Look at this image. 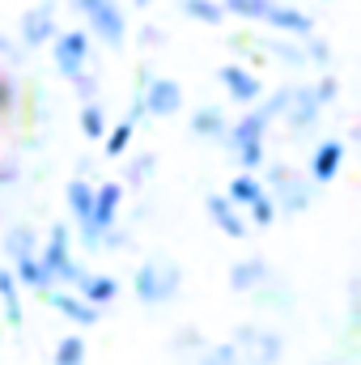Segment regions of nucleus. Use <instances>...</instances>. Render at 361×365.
Wrapping results in <instances>:
<instances>
[{
    "instance_id": "obj_15",
    "label": "nucleus",
    "mask_w": 361,
    "mask_h": 365,
    "mask_svg": "<svg viewBox=\"0 0 361 365\" xmlns=\"http://www.w3.org/2000/svg\"><path fill=\"white\" fill-rule=\"evenodd\" d=\"M119 208H123V182H98V187H93V212H90V225H98V230L106 234V230L115 225Z\"/></svg>"
},
{
    "instance_id": "obj_20",
    "label": "nucleus",
    "mask_w": 361,
    "mask_h": 365,
    "mask_svg": "<svg viewBox=\"0 0 361 365\" xmlns=\"http://www.w3.org/2000/svg\"><path fill=\"white\" fill-rule=\"evenodd\" d=\"M9 272H13V280H17L21 289H39V293H43V289H51V276H47V268L39 264V251H34V255L13 259V268H9Z\"/></svg>"
},
{
    "instance_id": "obj_18",
    "label": "nucleus",
    "mask_w": 361,
    "mask_h": 365,
    "mask_svg": "<svg viewBox=\"0 0 361 365\" xmlns=\"http://www.w3.org/2000/svg\"><path fill=\"white\" fill-rule=\"evenodd\" d=\"M225 128H230V119H225V110L221 106H195L191 110V136L195 140H225Z\"/></svg>"
},
{
    "instance_id": "obj_37",
    "label": "nucleus",
    "mask_w": 361,
    "mask_h": 365,
    "mask_svg": "<svg viewBox=\"0 0 361 365\" xmlns=\"http://www.w3.org/2000/svg\"><path fill=\"white\" fill-rule=\"evenodd\" d=\"M153 162H158L153 153H141V158H132V162H128V182H145L149 175H153Z\"/></svg>"
},
{
    "instance_id": "obj_5",
    "label": "nucleus",
    "mask_w": 361,
    "mask_h": 365,
    "mask_svg": "<svg viewBox=\"0 0 361 365\" xmlns=\"http://www.w3.org/2000/svg\"><path fill=\"white\" fill-rule=\"evenodd\" d=\"M51 47V64H56V73L60 77H77V73H86L93 68V38L90 30H56V38L47 43Z\"/></svg>"
},
{
    "instance_id": "obj_8",
    "label": "nucleus",
    "mask_w": 361,
    "mask_h": 365,
    "mask_svg": "<svg viewBox=\"0 0 361 365\" xmlns=\"http://www.w3.org/2000/svg\"><path fill=\"white\" fill-rule=\"evenodd\" d=\"M56 4L51 0H43V4H34V9H26L21 13V26H17V43L26 47V51H34V47H47L51 38H56Z\"/></svg>"
},
{
    "instance_id": "obj_10",
    "label": "nucleus",
    "mask_w": 361,
    "mask_h": 365,
    "mask_svg": "<svg viewBox=\"0 0 361 365\" xmlns=\"http://www.w3.org/2000/svg\"><path fill=\"white\" fill-rule=\"evenodd\" d=\"M264 26L285 34V38H310L315 34V17L298 4H285V0H272L268 13H264Z\"/></svg>"
},
{
    "instance_id": "obj_31",
    "label": "nucleus",
    "mask_w": 361,
    "mask_h": 365,
    "mask_svg": "<svg viewBox=\"0 0 361 365\" xmlns=\"http://www.w3.org/2000/svg\"><path fill=\"white\" fill-rule=\"evenodd\" d=\"M243 212H247V217H251V221H255V225H260V230H268L272 221H276V204H272L268 187H264V195H260V200H255V204H247V208H243Z\"/></svg>"
},
{
    "instance_id": "obj_42",
    "label": "nucleus",
    "mask_w": 361,
    "mask_h": 365,
    "mask_svg": "<svg viewBox=\"0 0 361 365\" xmlns=\"http://www.w3.org/2000/svg\"><path fill=\"white\" fill-rule=\"evenodd\" d=\"M132 4H136V9H149V4H158V0H132Z\"/></svg>"
},
{
    "instance_id": "obj_4",
    "label": "nucleus",
    "mask_w": 361,
    "mask_h": 365,
    "mask_svg": "<svg viewBox=\"0 0 361 365\" xmlns=\"http://www.w3.org/2000/svg\"><path fill=\"white\" fill-rule=\"evenodd\" d=\"M39 264L47 268L51 284H77L81 264H77V255H73V230H68V225H51V230H47V238H43V247H39Z\"/></svg>"
},
{
    "instance_id": "obj_26",
    "label": "nucleus",
    "mask_w": 361,
    "mask_h": 365,
    "mask_svg": "<svg viewBox=\"0 0 361 365\" xmlns=\"http://www.w3.org/2000/svg\"><path fill=\"white\" fill-rule=\"evenodd\" d=\"M183 17H191V21H200V26H221L225 21V9H221V0H179Z\"/></svg>"
},
{
    "instance_id": "obj_9",
    "label": "nucleus",
    "mask_w": 361,
    "mask_h": 365,
    "mask_svg": "<svg viewBox=\"0 0 361 365\" xmlns=\"http://www.w3.org/2000/svg\"><path fill=\"white\" fill-rule=\"evenodd\" d=\"M280 119H285L289 132H310V128H319L323 106H319L315 90H310V86H289V102H285Z\"/></svg>"
},
{
    "instance_id": "obj_11",
    "label": "nucleus",
    "mask_w": 361,
    "mask_h": 365,
    "mask_svg": "<svg viewBox=\"0 0 361 365\" xmlns=\"http://www.w3.org/2000/svg\"><path fill=\"white\" fill-rule=\"evenodd\" d=\"M217 81L225 86V98H234V102H243V106H255V102L264 98L260 73H251L247 64H221V68H217Z\"/></svg>"
},
{
    "instance_id": "obj_24",
    "label": "nucleus",
    "mask_w": 361,
    "mask_h": 365,
    "mask_svg": "<svg viewBox=\"0 0 361 365\" xmlns=\"http://www.w3.org/2000/svg\"><path fill=\"white\" fill-rule=\"evenodd\" d=\"M132 136H136V123H132V119L111 123V128L102 132V153H106V158H123V153L132 149Z\"/></svg>"
},
{
    "instance_id": "obj_2",
    "label": "nucleus",
    "mask_w": 361,
    "mask_h": 365,
    "mask_svg": "<svg viewBox=\"0 0 361 365\" xmlns=\"http://www.w3.org/2000/svg\"><path fill=\"white\" fill-rule=\"evenodd\" d=\"M179 284H183V272L175 259H145L136 268V276H132V289H136L141 306H166V302H175Z\"/></svg>"
},
{
    "instance_id": "obj_40",
    "label": "nucleus",
    "mask_w": 361,
    "mask_h": 365,
    "mask_svg": "<svg viewBox=\"0 0 361 365\" xmlns=\"http://www.w3.org/2000/svg\"><path fill=\"white\" fill-rule=\"evenodd\" d=\"M141 43H145V47L162 43V30H158V26H145V30H141Z\"/></svg>"
},
{
    "instance_id": "obj_38",
    "label": "nucleus",
    "mask_w": 361,
    "mask_h": 365,
    "mask_svg": "<svg viewBox=\"0 0 361 365\" xmlns=\"http://www.w3.org/2000/svg\"><path fill=\"white\" fill-rule=\"evenodd\" d=\"M13 106H17V81L0 68V115H9Z\"/></svg>"
},
{
    "instance_id": "obj_13",
    "label": "nucleus",
    "mask_w": 361,
    "mask_h": 365,
    "mask_svg": "<svg viewBox=\"0 0 361 365\" xmlns=\"http://www.w3.org/2000/svg\"><path fill=\"white\" fill-rule=\"evenodd\" d=\"M43 293H47V306H51L56 314H64L73 327H93L98 314H102L98 306H90L81 293H73V289H64V284H60V289H43Z\"/></svg>"
},
{
    "instance_id": "obj_7",
    "label": "nucleus",
    "mask_w": 361,
    "mask_h": 365,
    "mask_svg": "<svg viewBox=\"0 0 361 365\" xmlns=\"http://www.w3.org/2000/svg\"><path fill=\"white\" fill-rule=\"evenodd\" d=\"M234 349H238V361L243 365H276L285 353V340L268 331V327H238L234 331Z\"/></svg>"
},
{
    "instance_id": "obj_12",
    "label": "nucleus",
    "mask_w": 361,
    "mask_h": 365,
    "mask_svg": "<svg viewBox=\"0 0 361 365\" xmlns=\"http://www.w3.org/2000/svg\"><path fill=\"white\" fill-rule=\"evenodd\" d=\"M340 166H345V140H340V136H327V140H319V145H315L306 179L315 182V187H327V182L340 175Z\"/></svg>"
},
{
    "instance_id": "obj_14",
    "label": "nucleus",
    "mask_w": 361,
    "mask_h": 365,
    "mask_svg": "<svg viewBox=\"0 0 361 365\" xmlns=\"http://www.w3.org/2000/svg\"><path fill=\"white\" fill-rule=\"evenodd\" d=\"M204 208H208V217H213V225H217L221 234H230V238H247V217H243L238 204L225 200V191H208V195H204Z\"/></svg>"
},
{
    "instance_id": "obj_29",
    "label": "nucleus",
    "mask_w": 361,
    "mask_h": 365,
    "mask_svg": "<svg viewBox=\"0 0 361 365\" xmlns=\"http://www.w3.org/2000/svg\"><path fill=\"white\" fill-rule=\"evenodd\" d=\"M272 0H221L225 17H238V21H264Z\"/></svg>"
},
{
    "instance_id": "obj_28",
    "label": "nucleus",
    "mask_w": 361,
    "mask_h": 365,
    "mask_svg": "<svg viewBox=\"0 0 361 365\" xmlns=\"http://www.w3.org/2000/svg\"><path fill=\"white\" fill-rule=\"evenodd\" d=\"M234 158H238V166H243L247 175H260V170L268 166V145H264V140H251V145H238V149H234Z\"/></svg>"
},
{
    "instance_id": "obj_6",
    "label": "nucleus",
    "mask_w": 361,
    "mask_h": 365,
    "mask_svg": "<svg viewBox=\"0 0 361 365\" xmlns=\"http://www.w3.org/2000/svg\"><path fill=\"white\" fill-rule=\"evenodd\" d=\"M136 93H141L149 119H171V115H179L183 110V86L175 81V77H158V73L141 68V77H136Z\"/></svg>"
},
{
    "instance_id": "obj_1",
    "label": "nucleus",
    "mask_w": 361,
    "mask_h": 365,
    "mask_svg": "<svg viewBox=\"0 0 361 365\" xmlns=\"http://www.w3.org/2000/svg\"><path fill=\"white\" fill-rule=\"evenodd\" d=\"M264 187H268L276 212H289V217H302L310 204H315V182L306 175H293L289 166H264Z\"/></svg>"
},
{
    "instance_id": "obj_39",
    "label": "nucleus",
    "mask_w": 361,
    "mask_h": 365,
    "mask_svg": "<svg viewBox=\"0 0 361 365\" xmlns=\"http://www.w3.org/2000/svg\"><path fill=\"white\" fill-rule=\"evenodd\" d=\"M0 56H4V60H21V56H26V47H21V43H13L9 34H0Z\"/></svg>"
},
{
    "instance_id": "obj_25",
    "label": "nucleus",
    "mask_w": 361,
    "mask_h": 365,
    "mask_svg": "<svg viewBox=\"0 0 361 365\" xmlns=\"http://www.w3.org/2000/svg\"><path fill=\"white\" fill-rule=\"evenodd\" d=\"M77 128H81L86 140H102V132H106L111 123H106V110H102L98 98H93V102H81V110H77Z\"/></svg>"
},
{
    "instance_id": "obj_23",
    "label": "nucleus",
    "mask_w": 361,
    "mask_h": 365,
    "mask_svg": "<svg viewBox=\"0 0 361 365\" xmlns=\"http://www.w3.org/2000/svg\"><path fill=\"white\" fill-rule=\"evenodd\" d=\"M64 200H68L73 221H90V212H93V182L68 179V187H64Z\"/></svg>"
},
{
    "instance_id": "obj_3",
    "label": "nucleus",
    "mask_w": 361,
    "mask_h": 365,
    "mask_svg": "<svg viewBox=\"0 0 361 365\" xmlns=\"http://www.w3.org/2000/svg\"><path fill=\"white\" fill-rule=\"evenodd\" d=\"M73 4H77V13L86 17L90 38L106 43L111 51H119V47L128 43V13H123L119 0H73Z\"/></svg>"
},
{
    "instance_id": "obj_27",
    "label": "nucleus",
    "mask_w": 361,
    "mask_h": 365,
    "mask_svg": "<svg viewBox=\"0 0 361 365\" xmlns=\"http://www.w3.org/2000/svg\"><path fill=\"white\" fill-rule=\"evenodd\" d=\"M4 251H9V259L34 255V251H39V238H34V230H30V225H17V230H9V234H4Z\"/></svg>"
},
{
    "instance_id": "obj_21",
    "label": "nucleus",
    "mask_w": 361,
    "mask_h": 365,
    "mask_svg": "<svg viewBox=\"0 0 361 365\" xmlns=\"http://www.w3.org/2000/svg\"><path fill=\"white\" fill-rule=\"evenodd\" d=\"M260 195H264V179H260V175H247V170H238V175L230 179V187H225V200L238 204V208L255 204Z\"/></svg>"
},
{
    "instance_id": "obj_19",
    "label": "nucleus",
    "mask_w": 361,
    "mask_h": 365,
    "mask_svg": "<svg viewBox=\"0 0 361 365\" xmlns=\"http://www.w3.org/2000/svg\"><path fill=\"white\" fill-rule=\"evenodd\" d=\"M268 284V264L264 259H238L230 268V289L234 293H260Z\"/></svg>"
},
{
    "instance_id": "obj_36",
    "label": "nucleus",
    "mask_w": 361,
    "mask_h": 365,
    "mask_svg": "<svg viewBox=\"0 0 361 365\" xmlns=\"http://www.w3.org/2000/svg\"><path fill=\"white\" fill-rule=\"evenodd\" d=\"M73 90H77L81 102H93V98H98V73H93V68L77 73V77H73Z\"/></svg>"
},
{
    "instance_id": "obj_41",
    "label": "nucleus",
    "mask_w": 361,
    "mask_h": 365,
    "mask_svg": "<svg viewBox=\"0 0 361 365\" xmlns=\"http://www.w3.org/2000/svg\"><path fill=\"white\" fill-rule=\"evenodd\" d=\"M17 179V166H13V162H9V166H4V170H0V182H13Z\"/></svg>"
},
{
    "instance_id": "obj_35",
    "label": "nucleus",
    "mask_w": 361,
    "mask_h": 365,
    "mask_svg": "<svg viewBox=\"0 0 361 365\" xmlns=\"http://www.w3.org/2000/svg\"><path fill=\"white\" fill-rule=\"evenodd\" d=\"M285 102H289V86H280V90H272V93H264V98H260V110L268 115V123H276V119H280Z\"/></svg>"
},
{
    "instance_id": "obj_32",
    "label": "nucleus",
    "mask_w": 361,
    "mask_h": 365,
    "mask_svg": "<svg viewBox=\"0 0 361 365\" xmlns=\"http://www.w3.org/2000/svg\"><path fill=\"white\" fill-rule=\"evenodd\" d=\"M302 51H306V64H319V68H332V60H336V56H332V47H327L323 38H315V34H310V38H302Z\"/></svg>"
},
{
    "instance_id": "obj_16",
    "label": "nucleus",
    "mask_w": 361,
    "mask_h": 365,
    "mask_svg": "<svg viewBox=\"0 0 361 365\" xmlns=\"http://www.w3.org/2000/svg\"><path fill=\"white\" fill-rule=\"evenodd\" d=\"M268 115L260 110V106H251L243 119H234L230 128H225V140H230V149H238V145H251V140H264L268 136Z\"/></svg>"
},
{
    "instance_id": "obj_34",
    "label": "nucleus",
    "mask_w": 361,
    "mask_h": 365,
    "mask_svg": "<svg viewBox=\"0 0 361 365\" xmlns=\"http://www.w3.org/2000/svg\"><path fill=\"white\" fill-rule=\"evenodd\" d=\"M310 90H315V98H319V106L327 110V106H332V102L340 98V77H336V73H327V77H319V81H315Z\"/></svg>"
},
{
    "instance_id": "obj_22",
    "label": "nucleus",
    "mask_w": 361,
    "mask_h": 365,
    "mask_svg": "<svg viewBox=\"0 0 361 365\" xmlns=\"http://www.w3.org/2000/svg\"><path fill=\"white\" fill-rule=\"evenodd\" d=\"M0 306H4V323L21 327V284L13 280L9 268H0Z\"/></svg>"
},
{
    "instance_id": "obj_33",
    "label": "nucleus",
    "mask_w": 361,
    "mask_h": 365,
    "mask_svg": "<svg viewBox=\"0 0 361 365\" xmlns=\"http://www.w3.org/2000/svg\"><path fill=\"white\" fill-rule=\"evenodd\" d=\"M200 365H243V361H238V349H234V340H230V344H213V349H204Z\"/></svg>"
},
{
    "instance_id": "obj_30",
    "label": "nucleus",
    "mask_w": 361,
    "mask_h": 365,
    "mask_svg": "<svg viewBox=\"0 0 361 365\" xmlns=\"http://www.w3.org/2000/svg\"><path fill=\"white\" fill-rule=\"evenodd\" d=\"M86 357H90V344L81 336H64L56 344V365H86Z\"/></svg>"
},
{
    "instance_id": "obj_17",
    "label": "nucleus",
    "mask_w": 361,
    "mask_h": 365,
    "mask_svg": "<svg viewBox=\"0 0 361 365\" xmlns=\"http://www.w3.org/2000/svg\"><path fill=\"white\" fill-rule=\"evenodd\" d=\"M77 293L90 302V306H98V310H106L115 297H119V280L106 272H81L77 276Z\"/></svg>"
}]
</instances>
